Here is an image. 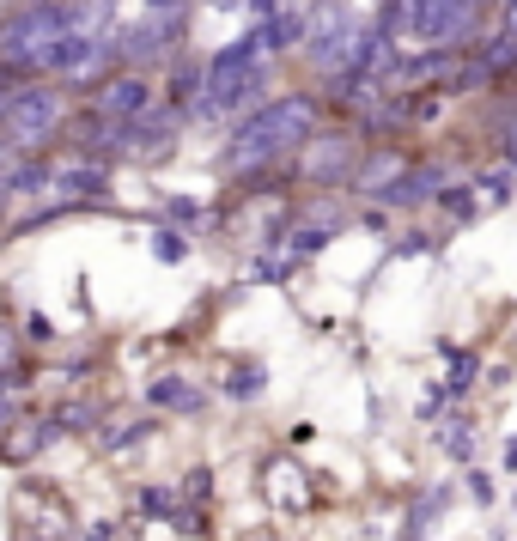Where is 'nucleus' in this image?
I'll use <instances>...</instances> for the list:
<instances>
[{
  "label": "nucleus",
  "instance_id": "nucleus-5",
  "mask_svg": "<svg viewBox=\"0 0 517 541\" xmlns=\"http://www.w3.org/2000/svg\"><path fill=\"white\" fill-rule=\"evenodd\" d=\"M183 37H189V19L183 13H146L134 25H116V55L122 67H165L171 55H183Z\"/></svg>",
  "mask_w": 517,
  "mask_h": 541
},
{
  "label": "nucleus",
  "instance_id": "nucleus-15",
  "mask_svg": "<svg viewBox=\"0 0 517 541\" xmlns=\"http://www.w3.org/2000/svg\"><path fill=\"white\" fill-rule=\"evenodd\" d=\"M262 390H268V371H262V365H244V371L226 377V396H232V402H250V396H262Z\"/></svg>",
  "mask_w": 517,
  "mask_h": 541
},
{
  "label": "nucleus",
  "instance_id": "nucleus-6",
  "mask_svg": "<svg viewBox=\"0 0 517 541\" xmlns=\"http://www.w3.org/2000/svg\"><path fill=\"white\" fill-rule=\"evenodd\" d=\"M359 128H317L299 152H292V165H299V183H353V165H359Z\"/></svg>",
  "mask_w": 517,
  "mask_h": 541
},
{
  "label": "nucleus",
  "instance_id": "nucleus-2",
  "mask_svg": "<svg viewBox=\"0 0 517 541\" xmlns=\"http://www.w3.org/2000/svg\"><path fill=\"white\" fill-rule=\"evenodd\" d=\"M268 67L274 61H207V86L189 104L195 122H238L268 104Z\"/></svg>",
  "mask_w": 517,
  "mask_h": 541
},
{
  "label": "nucleus",
  "instance_id": "nucleus-4",
  "mask_svg": "<svg viewBox=\"0 0 517 541\" xmlns=\"http://www.w3.org/2000/svg\"><path fill=\"white\" fill-rule=\"evenodd\" d=\"M61 128H67V92L61 86H19L7 122H0V140L13 152H43Z\"/></svg>",
  "mask_w": 517,
  "mask_h": 541
},
{
  "label": "nucleus",
  "instance_id": "nucleus-11",
  "mask_svg": "<svg viewBox=\"0 0 517 541\" xmlns=\"http://www.w3.org/2000/svg\"><path fill=\"white\" fill-rule=\"evenodd\" d=\"M55 189L67 201H104L110 195V165L104 159H86V152H73V159L55 165Z\"/></svg>",
  "mask_w": 517,
  "mask_h": 541
},
{
  "label": "nucleus",
  "instance_id": "nucleus-32",
  "mask_svg": "<svg viewBox=\"0 0 517 541\" xmlns=\"http://www.w3.org/2000/svg\"><path fill=\"white\" fill-rule=\"evenodd\" d=\"M19 7H25V0H19Z\"/></svg>",
  "mask_w": 517,
  "mask_h": 541
},
{
  "label": "nucleus",
  "instance_id": "nucleus-1",
  "mask_svg": "<svg viewBox=\"0 0 517 541\" xmlns=\"http://www.w3.org/2000/svg\"><path fill=\"white\" fill-rule=\"evenodd\" d=\"M323 128V98H305V92H286V98H268L256 104L250 116L232 122L226 134V152H219V165L232 177H256L280 159H292L311 134Z\"/></svg>",
  "mask_w": 517,
  "mask_h": 541
},
{
  "label": "nucleus",
  "instance_id": "nucleus-9",
  "mask_svg": "<svg viewBox=\"0 0 517 541\" xmlns=\"http://www.w3.org/2000/svg\"><path fill=\"white\" fill-rule=\"evenodd\" d=\"M451 183V165H408L384 195H378V207H396V213H414V207H426V201H438V189Z\"/></svg>",
  "mask_w": 517,
  "mask_h": 541
},
{
  "label": "nucleus",
  "instance_id": "nucleus-26",
  "mask_svg": "<svg viewBox=\"0 0 517 541\" xmlns=\"http://www.w3.org/2000/svg\"><path fill=\"white\" fill-rule=\"evenodd\" d=\"M499 159L517 171V128H505V140H499Z\"/></svg>",
  "mask_w": 517,
  "mask_h": 541
},
{
  "label": "nucleus",
  "instance_id": "nucleus-29",
  "mask_svg": "<svg viewBox=\"0 0 517 541\" xmlns=\"http://www.w3.org/2000/svg\"><path fill=\"white\" fill-rule=\"evenodd\" d=\"M201 7H226L232 13V7H244V0H201Z\"/></svg>",
  "mask_w": 517,
  "mask_h": 541
},
{
  "label": "nucleus",
  "instance_id": "nucleus-23",
  "mask_svg": "<svg viewBox=\"0 0 517 541\" xmlns=\"http://www.w3.org/2000/svg\"><path fill=\"white\" fill-rule=\"evenodd\" d=\"M280 7H286V0H244V13H250L256 25H268V19H274Z\"/></svg>",
  "mask_w": 517,
  "mask_h": 541
},
{
  "label": "nucleus",
  "instance_id": "nucleus-8",
  "mask_svg": "<svg viewBox=\"0 0 517 541\" xmlns=\"http://www.w3.org/2000/svg\"><path fill=\"white\" fill-rule=\"evenodd\" d=\"M177 128H183V110L153 104L146 116H134V122H128V146H122V159H140V165L165 159V152H177Z\"/></svg>",
  "mask_w": 517,
  "mask_h": 541
},
{
  "label": "nucleus",
  "instance_id": "nucleus-19",
  "mask_svg": "<svg viewBox=\"0 0 517 541\" xmlns=\"http://www.w3.org/2000/svg\"><path fill=\"white\" fill-rule=\"evenodd\" d=\"M438 207L469 219V213H475V189H469V183H463V189H457V183H445V189H438Z\"/></svg>",
  "mask_w": 517,
  "mask_h": 541
},
{
  "label": "nucleus",
  "instance_id": "nucleus-21",
  "mask_svg": "<svg viewBox=\"0 0 517 541\" xmlns=\"http://www.w3.org/2000/svg\"><path fill=\"white\" fill-rule=\"evenodd\" d=\"M19 86H25V73H13L7 61H0V122H7V110H13V98H19Z\"/></svg>",
  "mask_w": 517,
  "mask_h": 541
},
{
  "label": "nucleus",
  "instance_id": "nucleus-22",
  "mask_svg": "<svg viewBox=\"0 0 517 541\" xmlns=\"http://www.w3.org/2000/svg\"><path fill=\"white\" fill-rule=\"evenodd\" d=\"M13 365H19V335L0 323V371H13Z\"/></svg>",
  "mask_w": 517,
  "mask_h": 541
},
{
  "label": "nucleus",
  "instance_id": "nucleus-20",
  "mask_svg": "<svg viewBox=\"0 0 517 541\" xmlns=\"http://www.w3.org/2000/svg\"><path fill=\"white\" fill-rule=\"evenodd\" d=\"M153 256H159V262H183V256H189V244L177 238V231H153Z\"/></svg>",
  "mask_w": 517,
  "mask_h": 541
},
{
  "label": "nucleus",
  "instance_id": "nucleus-27",
  "mask_svg": "<svg viewBox=\"0 0 517 541\" xmlns=\"http://www.w3.org/2000/svg\"><path fill=\"white\" fill-rule=\"evenodd\" d=\"M140 7H146V13H183L189 0H140Z\"/></svg>",
  "mask_w": 517,
  "mask_h": 541
},
{
  "label": "nucleus",
  "instance_id": "nucleus-28",
  "mask_svg": "<svg viewBox=\"0 0 517 541\" xmlns=\"http://www.w3.org/2000/svg\"><path fill=\"white\" fill-rule=\"evenodd\" d=\"M13 207V177H7V165H0V213Z\"/></svg>",
  "mask_w": 517,
  "mask_h": 541
},
{
  "label": "nucleus",
  "instance_id": "nucleus-14",
  "mask_svg": "<svg viewBox=\"0 0 517 541\" xmlns=\"http://www.w3.org/2000/svg\"><path fill=\"white\" fill-rule=\"evenodd\" d=\"M153 408H171V414H201L207 408V390H195L189 377H177V371H165V377H153Z\"/></svg>",
  "mask_w": 517,
  "mask_h": 541
},
{
  "label": "nucleus",
  "instance_id": "nucleus-7",
  "mask_svg": "<svg viewBox=\"0 0 517 541\" xmlns=\"http://www.w3.org/2000/svg\"><path fill=\"white\" fill-rule=\"evenodd\" d=\"M153 104H159V86H153V73H140V67H116L92 86V110L110 116V122H134Z\"/></svg>",
  "mask_w": 517,
  "mask_h": 541
},
{
  "label": "nucleus",
  "instance_id": "nucleus-12",
  "mask_svg": "<svg viewBox=\"0 0 517 541\" xmlns=\"http://www.w3.org/2000/svg\"><path fill=\"white\" fill-rule=\"evenodd\" d=\"M201 86H207V61H195V55H171L165 61V104L171 110H189L201 98Z\"/></svg>",
  "mask_w": 517,
  "mask_h": 541
},
{
  "label": "nucleus",
  "instance_id": "nucleus-18",
  "mask_svg": "<svg viewBox=\"0 0 517 541\" xmlns=\"http://www.w3.org/2000/svg\"><path fill=\"white\" fill-rule=\"evenodd\" d=\"M475 377H481V359H475V353H457V359H451V377H445V390H451V396H463Z\"/></svg>",
  "mask_w": 517,
  "mask_h": 541
},
{
  "label": "nucleus",
  "instance_id": "nucleus-10",
  "mask_svg": "<svg viewBox=\"0 0 517 541\" xmlns=\"http://www.w3.org/2000/svg\"><path fill=\"white\" fill-rule=\"evenodd\" d=\"M408 165H414V159H408L402 146H365V152H359V165H353V189L378 201V195H384Z\"/></svg>",
  "mask_w": 517,
  "mask_h": 541
},
{
  "label": "nucleus",
  "instance_id": "nucleus-13",
  "mask_svg": "<svg viewBox=\"0 0 517 541\" xmlns=\"http://www.w3.org/2000/svg\"><path fill=\"white\" fill-rule=\"evenodd\" d=\"M262 31V43H268V55H286V49H305V37H311V7H280L268 25H256Z\"/></svg>",
  "mask_w": 517,
  "mask_h": 541
},
{
  "label": "nucleus",
  "instance_id": "nucleus-17",
  "mask_svg": "<svg viewBox=\"0 0 517 541\" xmlns=\"http://www.w3.org/2000/svg\"><path fill=\"white\" fill-rule=\"evenodd\" d=\"M481 189H487V201H511L517 195V171L511 165H493V171H481Z\"/></svg>",
  "mask_w": 517,
  "mask_h": 541
},
{
  "label": "nucleus",
  "instance_id": "nucleus-16",
  "mask_svg": "<svg viewBox=\"0 0 517 541\" xmlns=\"http://www.w3.org/2000/svg\"><path fill=\"white\" fill-rule=\"evenodd\" d=\"M92 420H98V408H92V402H67L49 426H55V438H61V432H92Z\"/></svg>",
  "mask_w": 517,
  "mask_h": 541
},
{
  "label": "nucleus",
  "instance_id": "nucleus-30",
  "mask_svg": "<svg viewBox=\"0 0 517 541\" xmlns=\"http://www.w3.org/2000/svg\"><path fill=\"white\" fill-rule=\"evenodd\" d=\"M505 469H517V438H511V444H505Z\"/></svg>",
  "mask_w": 517,
  "mask_h": 541
},
{
  "label": "nucleus",
  "instance_id": "nucleus-24",
  "mask_svg": "<svg viewBox=\"0 0 517 541\" xmlns=\"http://www.w3.org/2000/svg\"><path fill=\"white\" fill-rule=\"evenodd\" d=\"M445 450H451V456H469V450H475V432H457V426H451V432H445Z\"/></svg>",
  "mask_w": 517,
  "mask_h": 541
},
{
  "label": "nucleus",
  "instance_id": "nucleus-31",
  "mask_svg": "<svg viewBox=\"0 0 517 541\" xmlns=\"http://www.w3.org/2000/svg\"><path fill=\"white\" fill-rule=\"evenodd\" d=\"M13 7H19V0H0V19H7V13H13Z\"/></svg>",
  "mask_w": 517,
  "mask_h": 541
},
{
  "label": "nucleus",
  "instance_id": "nucleus-3",
  "mask_svg": "<svg viewBox=\"0 0 517 541\" xmlns=\"http://www.w3.org/2000/svg\"><path fill=\"white\" fill-rule=\"evenodd\" d=\"M365 31H372V13H359L353 0H311V37H305L299 55L323 73V80H329V73L353 67Z\"/></svg>",
  "mask_w": 517,
  "mask_h": 541
},
{
  "label": "nucleus",
  "instance_id": "nucleus-25",
  "mask_svg": "<svg viewBox=\"0 0 517 541\" xmlns=\"http://www.w3.org/2000/svg\"><path fill=\"white\" fill-rule=\"evenodd\" d=\"M469 493H475V499H481V505H493V481H487V475H481V469H469Z\"/></svg>",
  "mask_w": 517,
  "mask_h": 541
}]
</instances>
